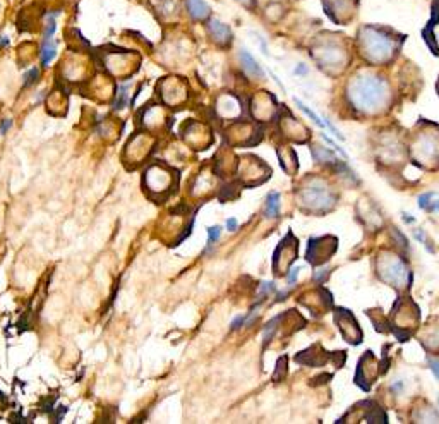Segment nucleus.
<instances>
[{"label":"nucleus","instance_id":"423d86ee","mask_svg":"<svg viewBox=\"0 0 439 424\" xmlns=\"http://www.w3.org/2000/svg\"><path fill=\"white\" fill-rule=\"evenodd\" d=\"M424 38L429 41L431 48H434V52L439 53V18L429 22L427 29L424 32Z\"/></svg>","mask_w":439,"mask_h":424},{"label":"nucleus","instance_id":"a878e982","mask_svg":"<svg viewBox=\"0 0 439 424\" xmlns=\"http://www.w3.org/2000/svg\"><path fill=\"white\" fill-rule=\"evenodd\" d=\"M237 2H241L242 6H252V0H237Z\"/></svg>","mask_w":439,"mask_h":424},{"label":"nucleus","instance_id":"aec40b11","mask_svg":"<svg viewBox=\"0 0 439 424\" xmlns=\"http://www.w3.org/2000/svg\"><path fill=\"white\" fill-rule=\"evenodd\" d=\"M299 272H300V268H294V270H292V272H290V275H288V284H290V287L295 284V280H297Z\"/></svg>","mask_w":439,"mask_h":424},{"label":"nucleus","instance_id":"ddd939ff","mask_svg":"<svg viewBox=\"0 0 439 424\" xmlns=\"http://www.w3.org/2000/svg\"><path fill=\"white\" fill-rule=\"evenodd\" d=\"M38 79H40V69L38 67L29 69V71L25 74V86H32V84L36 83Z\"/></svg>","mask_w":439,"mask_h":424},{"label":"nucleus","instance_id":"9b49d317","mask_svg":"<svg viewBox=\"0 0 439 424\" xmlns=\"http://www.w3.org/2000/svg\"><path fill=\"white\" fill-rule=\"evenodd\" d=\"M208 236H210L208 237V248L204 249V253H210L211 246H213L215 242L219 239V236H222V227H218V225L210 227V229H208Z\"/></svg>","mask_w":439,"mask_h":424},{"label":"nucleus","instance_id":"2eb2a0df","mask_svg":"<svg viewBox=\"0 0 439 424\" xmlns=\"http://www.w3.org/2000/svg\"><path fill=\"white\" fill-rule=\"evenodd\" d=\"M156 7L158 9H165V16H168V14H172L175 11L173 0H156Z\"/></svg>","mask_w":439,"mask_h":424},{"label":"nucleus","instance_id":"0eeeda50","mask_svg":"<svg viewBox=\"0 0 439 424\" xmlns=\"http://www.w3.org/2000/svg\"><path fill=\"white\" fill-rule=\"evenodd\" d=\"M57 55V44L55 41L50 38V40H45L43 44H41V50H40V57H41V65H50V62H52L53 59H55Z\"/></svg>","mask_w":439,"mask_h":424},{"label":"nucleus","instance_id":"f03ea898","mask_svg":"<svg viewBox=\"0 0 439 424\" xmlns=\"http://www.w3.org/2000/svg\"><path fill=\"white\" fill-rule=\"evenodd\" d=\"M360 48L367 60L376 64H383L391 59L396 44L388 33L377 32L374 28H364L359 34Z\"/></svg>","mask_w":439,"mask_h":424},{"label":"nucleus","instance_id":"6e6552de","mask_svg":"<svg viewBox=\"0 0 439 424\" xmlns=\"http://www.w3.org/2000/svg\"><path fill=\"white\" fill-rule=\"evenodd\" d=\"M342 60V50L330 44V47L321 50V62L325 65H335Z\"/></svg>","mask_w":439,"mask_h":424},{"label":"nucleus","instance_id":"393cba45","mask_svg":"<svg viewBox=\"0 0 439 424\" xmlns=\"http://www.w3.org/2000/svg\"><path fill=\"white\" fill-rule=\"evenodd\" d=\"M283 359H285V357H282V359H280V362H278V366H280V371H282V364H283ZM283 376H285V373H282V375H275V376H273V378H275V380H276V381H280V380H282V378H283Z\"/></svg>","mask_w":439,"mask_h":424},{"label":"nucleus","instance_id":"6ab92c4d","mask_svg":"<svg viewBox=\"0 0 439 424\" xmlns=\"http://www.w3.org/2000/svg\"><path fill=\"white\" fill-rule=\"evenodd\" d=\"M11 126H13V121H11V119H4V121L0 122V134H6L7 131L11 129Z\"/></svg>","mask_w":439,"mask_h":424},{"label":"nucleus","instance_id":"a211bd4d","mask_svg":"<svg viewBox=\"0 0 439 424\" xmlns=\"http://www.w3.org/2000/svg\"><path fill=\"white\" fill-rule=\"evenodd\" d=\"M244 325H245V314L237 316V318L232 319V323H230V330H238Z\"/></svg>","mask_w":439,"mask_h":424},{"label":"nucleus","instance_id":"4468645a","mask_svg":"<svg viewBox=\"0 0 439 424\" xmlns=\"http://www.w3.org/2000/svg\"><path fill=\"white\" fill-rule=\"evenodd\" d=\"M295 103H297V105H299V109H300V110H302V112H306V114H307V115H309V117H311V119H313V121H314V122H316V124H318L319 127H323V126H325V124H323V121H321V119H319V117H318V115H316V114H314V112L309 109V107H306V105H304V103H302V102H300V100H297V98H295Z\"/></svg>","mask_w":439,"mask_h":424},{"label":"nucleus","instance_id":"f8f14e48","mask_svg":"<svg viewBox=\"0 0 439 424\" xmlns=\"http://www.w3.org/2000/svg\"><path fill=\"white\" fill-rule=\"evenodd\" d=\"M55 29H57V22H55V13L48 14L47 16V26H45V33H43V38L45 40H50V38L55 34Z\"/></svg>","mask_w":439,"mask_h":424},{"label":"nucleus","instance_id":"20e7f679","mask_svg":"<svg viewBox=\"0 0 439 424\" xmlns=\"http://www.w3.org/2000/svg\"><path fill=\"white\" fill-rule=\"evenodd\" d=\"M186 7L189 11V16L196 21H201L210 16V6L204 0H186Z\"/></svg>","mask_w":439,"mask_h":424},{"label":"nucleus","instance_id":"412c9836","mask_svg":"<svg viewBox=\"0 0 439 424\" xmlns=\"http://www.w3.org/2000/svg\"><path fill=\"white\" fill-rule=\"evenodd\" d=\"M227 229H229L230 232L237 230V220H236V218H229V220H227Z\"/></svg>","mask_w":439,"mask_h":424},{"label":"nucleus","instance_id":"7ed1b4c3","mask_svg":"<svg viewBox=\"0 0 439 424\" xmlns=\"http://www.w3.org/2000/svg\"><path fill=\"white\" fill-rule=\"evenodd\" d=\"M208 28H210L211 37H213L219 45H227L232 40L230 28L227 25H223V22H219L218 19H211V21L208 22Z\"/></svg>","mask_w":439,"mask_h":424},{"label":"nucleus","instance_id":"5701e85b","mask_svg":"<svg viewBox=\"0 0 439 424\" xmlns=\"http://www.w3.org/2000/svg\"><path fill=\"white\" fill-rule=\"evenodd\" d=\"M7 45H9V38H7L6 34H2V37H0V48H6Z\"/></svg>","mask_w":439,"mask_h":424},{"label":"nucleus","instance_id":"39448f33","mask_svg":"<svg viewBox=\"0 0 439 424\" xmlns=\"http://www.w3.org/2000/svg\"><path fill=\"white\" fill-rule=\"evenodd\" d=\"M241 62H242V67L245 69V72H248L249 76H254V78L263 76V69H261L259 64L254 60V57L251 55V53L245 52V50H242L241 52Z\"/></svg>","mask_w":439,"mask_h":424},{"label":"nucleus","instance_id":"b1692460","mask_svg":"<svg viewBox=\"0 0 439 424\" xmlns=\"http://www.w3.org/2000/svg\"><path fill=\"white\" fill-rule=\"evenodd\" d=\"M307 72V67L304 64H299L297 69H295V74H306Z\"/></svg>","mask_w":439,"mask_h":424},{"label":"nucleus","instance_id":"f3484780","mask_svg":"<svg viewBox=\"0 0 439 424\" xmlns=\"http://www.w3.org/2000/svg\"><path fill=\"white\" fill-rule=\"evenodd\" d=\"M275 291V284L271 282H263L259 285V298H264V296L268 294V292H273Z\"/></svg>","mask_w":439,"mask_h":424},{"label":"nucleus","instance_id":"f257e3e1","mask_svg":"<svg viewBox=\"0 0 439 424\" xmlns=\"http://www.w3.org/2000/svg\"><path fill=\"white\" fill-rule=\"evenodd\" d=\"M349 100L360 112L379 110L388 100V86L376 76H359L350 83Z\"/></svg>","mask_w":439,"mask_h":424},{"label":"nucleus","instance_id":"1a4fd4ad","mask_svg":"<svg viewBox=\"0 0 439 424\" xmlns=\"http://www.w3.org/2000/svg\"><path fill=\"white\" fill-rule=\"evenodd\" d=\"M278 213H280V194L278 192L271 191L266 199V217L275 218L278 217Z\"/></svg>","mask_w":439,"mask_h":424},{"label":"nucleus","instance_id":"9d476101","mask_svg":"<svg viewBox=\"0 0 439 424\" xmlns=\"http://www.w3.org/2000/svg\"><path fill=\"white\" fill-rule=\"evenodd\" d=\"M127 103H129V83L122 84V86L119 88L117 98H115L114 102V110H122Z\"/></svg>","mask_w":439,"mask_h":424},{"label":"nucleus","instance_id":"dca6fc26","mask_svg":"<svg viewBox=\"0 0 439 424\" xmlns=\"http://www.w3.org/2000/svg\"><path fill=\"white\" fill-rule=\"evenodd\" d=\"M434 198V192H427V194H422L421 198H419V206L422 208V210L427 211V208H429L431 204V199Z\"/></svg>","mask_w":439,"mask_h":424},{"label":"nucleus","instance_id":"4be33fe9","mask_svg":"<svg viewBox=\"0 0 439 424\" xmlns=\"http://www.w3.org/2000/svg\"><path fill=\"white\" fill-rule=\"evenodd\" d=\"M429 364H431V369H433L434 375H436V378H439V361L431 359V361H429Z\"/></svg>","mask_w":439,"mask_h":424}]
</instances>
